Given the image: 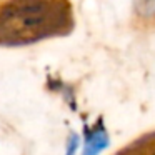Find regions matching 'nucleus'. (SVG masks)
Here are the masks:
<instances>
[{"label":"nucleus","instance_id":"1","mask_svg":"<svg viewBox=\"0 0 155 155\" xmlns=\"http://www.w3.org/2000/svg\"><path fill=\"white\" fill-rule=\"evenodd\" d=\"M67 25L68 10L57 0H15L0 12V44H30Z\"/></svg>","mask_w":155,"mask_h":155}]
</instances>
